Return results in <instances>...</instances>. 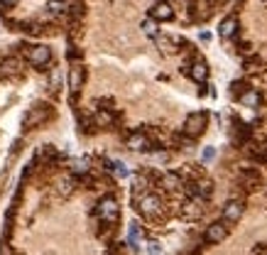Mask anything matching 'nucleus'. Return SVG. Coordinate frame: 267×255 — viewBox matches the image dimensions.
I'll return each mask as SVG.
<instances>
[{"label": "nucleus", "mask_w": 267, "mask_h": 255, "mask_svg": "<svg viewBox=\"0 0 267 255\" xmlns=\"http://www.w3.org/2000/svg\"><path fill=\"white\" fill-rule=\"evenodd\" d=\"M250 155L255 157V160H262V162H267V143L255 145V147L250 150Z\"/></svg>", "instance_id": "obj_19"}, {"label": "nucleus", "mask_w": 267, "mask_h": 255, "mask_svg": "<svg viewBox=\"0 0 267 255\" xmlns=\"http://www.w3.org/2000/svg\"><path fill=\"white\" fill-rule=\"evenodd\" d=\"M128 147L135 152H147V150H152V140L145 133H133L128 138Z\"/></svg>", "instance_id": "obj_11"}, {"label": "nucleus", "mask_w": 267, "mask_h": 255, "mask_svg": "<svg viewBox=\"0 0 267 255\" xmlns=\"http://www.w3.org/2000/svg\"><path fill=\"white\" fill-rule=\"evenodd\" d=\"M225 236H228V223H225V221H216V223H211V226L206 228V233H203V241H206V243H211V245H216V243H221Z\"/></svg>", "instance_id": "obj_7"}, {"label": "nucleus", "mask_w": 267, "mask_h": 255, "mask_svg": "<svg viewBox=\"0 0 267 255\" xmlns=\"http://www.w3.org/2000/svg\"><path fill=\"white\" fill-rule=\"evenodd\" d=\"M111 123H113V115L106 108H100L98 115H96V125H111Z\"/></svg>", "instance_id": "obj_20"}, {"label": "nucleus", "mask_w": 267, "mask_h": 255, "mask_svg": "<svg viewBox=\"0 0 267 255\" xmlns=\"http://www.w3.org/2000/svg\"><path fill=\"white\" fill-rule=\"evenodd\" d=\"M223 3H225V0H209V5H211V8H216V5H223Z\"/></svg>", "instance_id": "obj_26"}, {"label": "nucleus", "mask_w": 267, "mask_h": 255, "mask_svg": "<svg viewBox=\"0 0 267 255\" xmlns=\"http://www.w3.org/2000/svg\"><path fill=\"white\" fill-rule=\"evenodd\" d=\"M108 165H111V169L118 174V177H128V174H130V172H128V167L122 165V162H108Z\"/></svg>", "instance_id": "obj_21"}, {"label": "nucleus", "mask_w": 267, "mask_h": 255, "mask_svg": "<svg viewBox=\"0 0 267 255\" xmlns=\"http://www.w3.org/2000/svg\"><path fill=\"white\" fill-rule=\"evenodd\" d=\"M27 62L32 64V67H37L39 71L52 62V49L47 45H37V47H27Z\"/></svg>", "instance_id": "obj_5"}, {"label": "nucleus", "mask_w": 267, "mask_h": 255, "mask_svg": "<svg viewBox=\"0 0 267 255\" xmlns=\"http://www.w3.org/2000/svg\"><path fill=\"white\" fill-rule=\"evenodd\" d=\"M206 125H209V113L206 111L189 113L187 121H184V135L187 138H199V135H203Z\"/></svg>", "instance_id": "obj_3"}, {"label": "nucleus", "mask_w": 267, "mask_h": 255, "mask_svg": "<svg viewBox=\"0 0 267 255\" xmlns=\"http://www.w3.org/2000/svg\"><path fill=\"white\" fill-rule=\"evenodd\" d=\"M150 255H159V248H157V243H150Z\"/></svg>", "instance_id": "obj_25"}, {"label": "nucleus", "mask_w": 267, "mask_h": 255, "mask_svg": "<svg viewBox=\"0 0 267 255\" xmlns=\"http://www.w3.org/2000/svg\"><path fill=\"white\" fill-rule=\"evenodd\" d=\"M203 160H206V162L213 160V147H206V150H203Z\"/></svg>", "instance_id": "obj_24"}, {"label": "nucleus", "mask_w": 267, "mask_h": 255, "mask_svg": "<svg viewBox=\"0 0 267 255\" xmlns=\"http://www.w3.org/2000/svg\"><path fill=\"white\" fill-rule=\"evenodd\" d=\"M140 27H142V32L147 34V37H159V30H157V20L155 17H147V20H142V25H140Z\"/></svg>", "instance_id": "obj_17"}, {"label": "nucleus", "mask_w": 267, "mask_h": 255, "mask_svg": "<svg viewBox=\"0 0 267 255\" xmlns=\"http://www.w3.org/2000/svg\"><path fill=\"white\" fill-rule=\"evenodd\" d=\"M23 74V59H17V56H8V59H3L0 62V79L5 81V79H15Z\"/></svg>", "instance_id": "obj_6"}, {"label": "nucleus", "mask_w": 267, "mask_h": 255, "mask_svg": "<svg viewBox=\"0 0 267 255\" xmlns=\"http://www.w3.org/2000/svg\"><path fill=\"white\" fill-rule=\"evenodd\" d=\"M98 216L100 221L106 223V226H113V223H118V219H120V206H118V201H115V197H103V199L98 201Z\"/></svg>", "instance_id": "obj_4"}, {"label": "nucleus", "mask_w": 267, "mask_h": 255, "mask_svg": "<svg viewBox=\"0 0 267 255\" xmlns=\"http://www.w3.org/2000/svg\"><path fill=\"white\" fill-rule=\"evenodd\" d=\"M187 71H189V76L194 79L196 84H203V81L209 79V64H206L203 59H196V62H194Z\"/></svg>", "instance_id": "obj_12"}, {"label": "nucleus", "mask_w": 267, "mask_h": 255, "mask_svg": "<svg viewBox=\"0 0 267 255\" xmlns=\"http://www.w3.org/2000/svg\"><path fill=\"white\" fill-rule=\"evenodd\" d=\"M128 241H130V245H133V248H140V243H142V231H140V226H137V223H130Z\"/></svg>", "instance_id": "obj_16"}, {"label": "nucleus", "mask_w": 267, "mask_h": 255, "mask_svg": "<svg viewBox=\"0 0 267 255\" xmlns=\"http://www.w3.org/2000/svg\"><path fill=\"white\" fill-rule=\"evenodd\" d=\"M150 17H155L157 23H169V20H174V8L167 0H157L152 5V10H150Z\"/></svg>", "instance_id": "obj_8"}, {"label": "nucleus", "mask_w": 267, "mask_h": 255, "mask_svg": "<svg viewBox=\"0 0 267 255\" xmlns=\"http://www.w3.org/2000/svg\"><path fill=\"white\" fill-rule=\"evenodd\" d=\"M52 115H54L52 106H47V103H37V106H32L30 111L25 113L23 128H25V130H32V128H37V125L47 123L49 118H52Z\"/></svg>", "instance_id": "obj_2"}, {"label": "nucleus", "mask_w": 267, "mask_h": 255, "mask_svg": "<svg viewBox=\"0 0 267 255\" xmlns=\"http://www.w3.org/2000/svg\"><path fill=\"white\" fill-rule=\"evenodd\" d=\"M56 157H59V152H56L54 145H45V147H39V150H37L34 160H47V162H52V160H56Z\"/></svg>", "instance_id": "obj_15"}, {"label": "nucleus", "mask_w": 267, "mask_h": 255, "mask_svg": "<svg viewBox=\"0 0 267 255\" xmlns=\"http://www.w3.org/2000/svg\"><path fill=\"white\" fill-rule=\"evenodd\" d=\"M84 81H86V69L81 67V64H74V67L69 69V91L76 96L81 86H84Z\"/></svg>", "instance_id": "obj_10"}, {"label": "nucleus", "mask_w": 267, "mask_h": 255, "mask_svg": "<svg viewBox=\"0 0 267 255\" xmlns=\"http://www.w3.org/2000/svg\"><path fill=\"white\" fill-rule=\"evenodd\" d=\"M243 211H245V204L243 201H228L225 206H223V221L225 223H238L243 219Z\"/></svg>", "instance_id": "obj_9"}, {"label": "nucleus", "mask_w": 267, "mask_h": 255, "mask_svg": "<svg viewBox=\"0 0 267 255\" xmlns=\"http://www.w3.org/2000/svg\"><path fill=\"white\" fill-rule=\"evenodd\" d=\"M17 5V0H0V10H12Z\"/></svg>", "instance_id": "obj_23"}, {"label": "nucleus", "mask_w": 267, "mask_h": 255, "mask_svg": "<svg viewBox=\"0 0 267 255\" xmlns=\"http://www.w3.org/2000/svg\"><path fill=\"white\" fill-rule=\"evenodd\" d=\"M135 204L145 219H159V213L165 209V201L159 199V194H155V191H145L140 199H135Z\"/></svg>", "instance_id": "obj_1"}, {"label": "nucleus", "mask_w": 267, "mask_h": 255, "mask_svg": "<svg viewBox=\"0 0 267 255\" xmlns=\"http://www.w3.org/2000/svg\"><path fill=\"white\" fill-rule=\"evenodd\" d=\"M260 101H262V96H260L255 89H248L243 96H240V103H243V106H250V108H257Z\"/></svg>", "instance_id": "obj_14"}, {"label": "nucleus", "mask_w": 267, "mask_h": 255, "mask_svg": "<svg viewBox=\"0 0 267 255\" xmlns=\"http://www.w3.org/2000/svg\"><path fill=\"white\" fill-rule=\"evenodd\" d=\"M231 89H233V96L240 99L245 91H248V84H245V81H233V84H231Z\"/></svg>", "instance_id": "obj_22"}, {"label": "nucleus", "mask_w": 267, "mask_h": 255, "mask_svg": "<svg viewBox=\"0 0 267 255\" xmlns=\"http://www.w3.org/2000/svg\"><path fill=\"white\" fill-rule=\"evenodd\" d=\"M71 172L74 174H81V177L89 174V160H74L71 162Z\"/></svg>", "instance_id": "obj_18"}, {"label": "nucleus", "mask_w": 267, "mask_h": 255, "mask_svg": "<svg viewBox=\"0 0 267 255\" xmlns=\"http://www.w3.org/2000/svg\"><path fill=\"white\" fill-rule=\"evenodd\" d=\"M235 30H238V17L235 15H228L221 25H218V34H221L223 40H228V37H233Z\"/></svg>", "instance_id": "obj_13"}]
</instances>
